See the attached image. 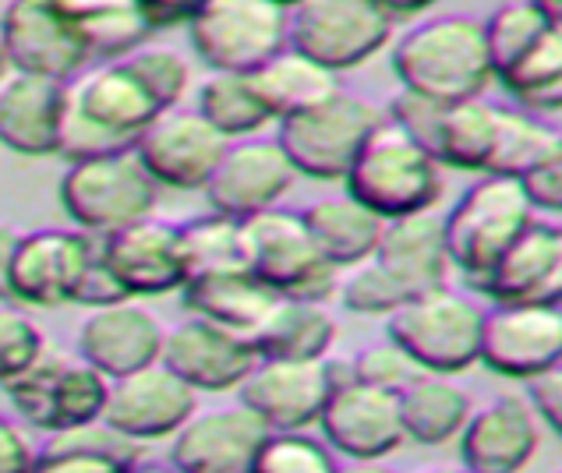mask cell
I'll return each mask as SVG.
<instances>
[{
  "instance_id": "obj_1",
  "label": "cell",
  "mask_w": 562,
  "mask_h": 473,
  "mask_svg": "<svg viewBox=\"0 0 562 473\" xmlns=\"http://www.w3.org/2000/svg\"><path fill=\"white\" fill-rule=\"evenodd\" d=\"M393 71L407 92L436 103H460L485 95L492 60L481 22L463 14H442L414 25L393 50Z\"/></svg>"
},
{
  "instance_id": "obj_2",
  "label": "cell",
  "mask_w": 562,
  "mask_h": 473,
  "mask_svg": "<svg viewBox=\"0 0 562 473\" xmlns=\"http://www.w3.org/2000/svg\"><path fill=\"white\" fill-rule=\"evenodd\" d=\"M344 184L350 199L372 209L379 219H396L439 202L442 170L439 159L422 149L404 127L382 117L350 159Z\"/></svg>"
},
{
  "instance_id": "obj_3",
  "label": "cell",
  "mask_w": 562,
  "mask_h": 473,
  "mask_svg": "<svg viewBox=\"0 0 562 473\" xmlns=\"http://www.w3.org/2000/svg\"><path fill=\"white\" fill-rule=\"evenodd\" d=\"M385 336L417 371L460 374L477 364L481 307L449 286H431L411 293L385 315Z\"/></svg>"
},
{
  "instance_id": "obj_4",
  "label": "cell",
  "mask_w": 562,
  "mask_h": 473,
  "mask_svg": "<svg viewBox=\"0 0 562 473\" xmlns=\"http://www.w3.org/2000/svg\"><path fill=\"white\" fill-rule=\"evenodd\" d=\"M240 226V262L262 280L272 293L297 301L326 304L336 297L340 269L323 262L315 244L301 223V212H286L280 205L237 219Z\"/></svg>"
},
{
  "instance_id": "obj_5",
  "label": "cell",
  "mask_w": 562,
  "mask_h": 473,
  "mask_svg": "<svg viewBox=\"0 0 562 473\" xmlns=\"http://www.w3.org/2000/svg\"><path fill=\"white\" fill-rule=\"evenodd\" d=\"M156 194L159 184L142 167L135 149L71 162L57 188L60 209L68 212V219L92 237H106L138 219H149L156 209Z\"/></svg>"
},
{
  "instance_id": "obj_6",
  "label": "cell",
  "mask_w": 562,
  "mask_h": 473,
  "mask_svg": "<svg viewBox=\"0 0 562 473\" xmlns=\"http://www.w3.org/2000/svg\"><path fill=\"white\" fill-rule=\"evenodd\" d=\"M531 219L535 209L527 205L520 184L513 177L485 173L442 216L449 266H457L471 283H477Z\"/></svg>"
},
{
  "instance_id": "obj_7",
  "label": "cell",
  "mask_w": 562,
  "mask_h": 473,
  "mask_svg": "<svg viewBox=\"0 0 562 473\" xmlns=\"http://www.w3.org/2000/svg\"><path fill=\"white\" fill-rule=\"evenodd\" d=\"M0 388L25 424L54 435L100 420L110 379L82 357H60L46 347L22 374H14Z\"/></svg>"
},
{
  "instance_id": "obj_8",
  "label": "cell",
  "mask_w": 562,
  "mask_h": 473,
  "mask_svg": "<svg viewBox=\"0 0 562 473\" xmlns=\"http://www.w3.org/2000/svg\"><path fill=\"white\" fill-rule=\"evenodd\" d=\"M382 117L385 110L372 100L340 89L315 110L283 117L277 142L297 173L315 177V181H344L350 159Z\"/></svg>"
},
{
  "instance_id": "obj_9",
  "label": "cell",
  "mask_w": 562,
  "mask_h": 473,
  "mask_svg": "<svg viewBox=\"0 0 562 473\" xmlns=\"http://www.w3.org/2000/svg\"><path fill=\"white\" fill-rule=\"evenodd\" d=\"M393 19L375 0H301L286 11V46L329 71H350L382 50Z\"/></svg>"
},
{
  "instance_id": "obj_10",
  "label": "cell",
  "mask_w": 562,
  "mask_h": 473,
  "mask_svg": "<svg viewBox=\"0 0 562 473\" xmlns=\"http://www.w3.org/2000/svg\"><path fill=\"white\" fill-rule=\"evenodd\" d=\"M188 32L213 71L251 75L286 46V8L272 0H202Z\"/></svg>"
},
{
  "instance_id": "obj_11",
  "label": "cell",
  "mask_w": 562,
  "mask_h": 473,
  "mask_svg": "<svg viewBox=\"0 0 562 473\" xmlns=\"http://www.w3.org/2000/svg\"><path fill=\"white\" fill-rule=\"evenodd\" d=\"M95 258V237L64 226H40L19 234L11 258V301L25 307H60L75 304Z\"/></svg>"
},
{
  "instance_id": "obj_12",
  "label": "cell",
  "mask_w": 562,
  "mask_h": 473,
  "mask_svg": "<svg viewBox=\"0 0 562 473\" xmlns=\"http://www.w3.org/2000/svg\"><path fill=\"white\" fill-rule=\"evenodd\" d=\"M132 149L159 188L202 191L227 149V138L199 110L167 106L142 127Z\"/></svg>"
},
{
  "instance_id": "obj_13",
  "label": "cell",
  "mask_w": 562,
  "mask_h": 473,
  "mask_svg": "<svg viewBox=\"0 0 562 473\" xmlns=\"http://www.w3.org/2000/svg\"><path fill=\"white\" fill-rule=\"evenodd\" d=\"M477 361L503 379H535L562 361L559 304H495L481 312Z\"/></svg>"
},
{
  "instance_id": "obj_14",
  "label": "cell",
  "mask_w": 562,
  "mask_h": 473,
  "mask_svg": "<svg viewBox=\"0 0 562 473\" xmlns=\"http://www.w3.org/2000/svg\"><path fill=\"white\" fill-rule=\"evenodd\" d=\"M103 269L114 275L124 297H164L188 280L181 226L167 219H138L124 230L95 237Z\"/></svg>"
},
{
  "instance_id": "obj_15",
  "label": "cell",
  "mask_w": 562,
  "mask_h": 473,
  "mask_svg": "<svg viewBox=\"0 0 562 473\" xmlns=\"http://www.w3.org/2000/svg\"><path fill=\"white\" fill-rule=\"evenodd\" d=\"M0 43L11 71L54 81H71L92 60L57 0H8L0 14Z\"/></svg>"
},
{
  "instance_id": "obj_16",
  "label": "cell",
  "mask_w": 562,
  "mask_h": 473,
  "mask_svg": "<svg viewBox=\"0 0 562 473\" xmlns=\"http://www.w3.org/2000/svg\"><path fill=\"white\" fill-rule=\"evenodd\" d=\"M199 410V393L184 385L167 364H146L121 379H110L106 403H103V424L114 431L135 438V442H159L173 438L181 424Z\"/></svg>"
},
{
  "instance_id": "obj_17",
  "label": "cell",
  "mask_w": 562,
  "mask_h": 473,
  "mask_svg": "<svg viewBox=\"0 0 562 473\" xmlns=\"http://www.w3.org/2000/svg\"><path fill=\"white\" fill-rule=\"evenodd\" d=\"M297 170L280 149L277 138H237L227 142L216 170L205 181V199L213 212L231 219H245L255 212L280 205V199L294 188Z\"/></svg>"
},
{
  "instance_id": "obj_18",
  "label": "cell",
  "mask_w": 562,
  "mask_h": 473,
  "mask_svg": "<svg viewBox=\"0 0 562 473\" xmlns=\"http://www.w3.org/2000/svg\"><path fill=\"white\" fill-rule=\"evenodd\" d=\"M269 428L245 403L195 410L170 446L173 473H248Z\"/></svg>"
},
{
  "instance_id": "obj_19",
  "label": "cell",
  "mask_w": 562,
  "mask_h": 473,
  "mask_svg": "<svg viewBox=\"0 0 562 473\" xmlns=\"http://www.w3.org/2000/svg\"><path fill=\"white\" fill-rule=\"evenodd\" d=\"M329 399V379L318 361H277L259 357L248 379L237 385V403H245L269 431H304L318 424Z\"/></svg>"
},
{
  "instance_id": "obj_20",
  "label": "cell",
  "mask_w": 562,
  "mask_h": 473,
  "mask_svg": "<svg viewBox=\"0 0 562 473\" xmlns=\"http://www.w3.org/2000/svg\"><path fill=\"white\" fill-rule=\"evenodd\" d=\"M318 428H323L326 446L347 460H385L407 442L396 393L364 382H347L329 393L318 414Z\"/></svg>"
},
{
  "instance_id": "obj_21",
  "label": "cell",
  "mask_w": 562,
  "mask_h": 473,
  "mask_svg": "<svg viewBox=\"0 0 562 473\" xmlns=\"http://www.w3.org/2000/svg\"><path fill=\"white\" fill-rule=\"evenodd\" d=\"M255 350L245 336L220 329L213 322L188 318L164 336L159 364H167L195 393H227L248 379Z\"/></svg>"
},
{
  "instance_id": "obj_22",
  "label": "cell",
  "mask_w": 562,
  "mask_h": 473,
  "mask_svg": "<svg viewBox=\"0 0 562 473\" xmlns=\"http://www.w3.org/2000/svg\"><path fill=\"white\" fill-rule=\"evenodd\" d=\"M167 329L138 301H117L106 307H89L78 325V357L106 379H121L159 361Z\"/></svg>"
},
{
  "instance_id": "obj_23",
  "label": "cell",
  "mask_w": 562,
  "mask_h": 473,
  "mask_svg": "<svg viewBox=\"0 0 562 473\" xmlns=\"http://www.w3.org/2000/svg\"><path fill=\"white\" fill-rule=\"evenodd\" d=\"M474 286L485 290L495 304H559L562 230L535 216Z\"/></svg>"
},
{
  "instance_id": "obj_24",
  "label": "cell",
  "mask_w": 562,
  "mask_h": 473,
  "mask_svg": "<svg viewBox=\"0 0 562 473\" xmlns=\"http://www.w3.org/2000/svg\"><path fill=\"white\" fill-rule=\"evenodd\" d=\"M541 420L524 399L499 396L471 410L460 438V466L471 473H520L541 449Z\"/></svg>"
},
{
  "instance_id": "obj_25",
  "label": "cell",
  "mask_w": 562,
  "mask_h": 473,
  "mask_svg": "<svg viewBox=\"0 0 562 473\" xmlns=\"http://www.w3.org/2000/svg\"><path fill=\"white\" fill-rule=\"evenodd\" d=\"M68 106L78 117L100 127V132L127 145H135L142 127L164 110L124 57L103 64V68H86L82 75H75L68 81Z\"/></svg>"
},
{
  "instance_id": "obj_26",
  "label": "cell",
  "mask_w": 562,
  "mask_h": 473,
  "mask_svg": "<svg viewBox=\"0 0 562 473\" xmlns=\"http://www.w3.org/2000/svg\"><path fill=\"white\" fill-rule=\"evenodd\" d=\"M64 89L68 81L8 71V78L0 81V145L25 159L54 156Z\"/></svg>"
},
{
  "instance_id": "obj_27",
  "label": "cell",
  "mask_w": 562,
  "mask_h": 473,
  "mask_svg": "<svg viewBox=\"0 0 562 473\" xmlns=\"http://www.w3.org/2000/svg\"><path fill=\"white\" fill-rule=\"evenodd\" d=\"M372 258L407 290V297L431 286H446V275L453 269L446 251L442 216L431 209L385 219Z\"/></svg>"
},
{
  "instance_id": "obj_28",
  "label": "cell",
  "mask_w": 562,
  "mask_h": 473,
  "mask_svg": "<svg viewBox=\"0 0 562 473\" xmlns=\"http://www.w3.org/2000/svg\"><path fill=\"white\" fill-rule=\"evenodd\" d=\"M272 297H277V293L262 280H255L245 266L195 272L181 283V301L191 312V318L213 322L220 329L237 333L245 339L255 329V322L266 315Z\"/></svg>"
},
{
  "instance_id": "obj_29",
  "label": "cell",
  "mask_w": 562,
  "mask_h": 473,
  "mask_svg": "<svg viewBox=\"0 0 562 473\" xmlns=\"http://www.w3.org/2000/svg\"><path fill=\"white\" fill-rule=\"evenodd\" d=\"M149 460V446L114 431L103 420L54 431L32 455L29 473H124Z\"/></svg>"
},
{
  "instance_id": "obj_30",
  "label": "cell",
  "mask_w": 562,
  "mask_h": 473,
  "mask_svg": "<svg viewBox=\"0 0 562 473\" xmlns=\"http://www.w3.org/2000/svg\"><path fill=\"white\" fill-rule=\"evenodd\" d=\"M336 339V322L326 304L297 301L277 293L266 315L255 322L248 342L255 357H277V361H318Z\"/></svg>"
},
{
  "instance_id": "obj_31",
  "label": "cell",
  "mask_w": 562,
  "mask_h": 473,
  "mask_svg": "<svg viewBox=\"0 0 562 473\" xmlns=\"http://www.w3.org/2000/svg\"><path fill=\"white\" fill-rule=\"evenodd\" d=\"M301 223L308 230L318 258L340 272L375 255V244L385 226V219H379L372 209H364L350 194L315 199L312 205L301 209Z\"/></svg>"
},
{
  "instance_id": "obj_32",
  "label": "cell",
  "mask_w": 562,
  "mask_h": 473,
  "mask_svg": "<svg viewBox=\"0 0 562 473\" xmlns=\"http://www.w3.org/2000/svg\"><path fill=\"white\" fill-rule=\"evenodd\" d=\"M400 424L404 438L417 446H446L463 431L474 403L468 388L453 382V374H428L417 371L414 379L396 393Z\"/></svg>"
},
{
  "instance_id": "obj_33",
  "label": "cell",
  "mask_w": 562,
  "mask_h": 473,
  "mask_svg": "<svg viewBox=\"0 0 562 473\" xmlns=\"http://www.w3.org/2000/svg\"><path fill=\"white\" fill-rule=\"evenodd\" d=\"M248 78L272 121L297 117V113L315 110L318 103H326L340 92V75L315 64L312 57L291 50V46L272 54Z\"/></svg>"
},
{
  "instance_id": "obj_34",
  "label": "cell",
  "mask_w": 562,
  "mask_h": 473,
  "mask_svg": "<svg viewBox=\"0 0 562 473\" xmlns=\"http://www.w3.org/2000/svg\"><path fill=\"white\" fill-rule=\"evenodd\" d=\"M89 57H127L149 40V19L138 0H57Z\"/></svg>"
},
{
  "instance_id": "obj_35",
  "label": "cell",
  "mask_w": 562,
  "mask_h": 473,
  "mask_svg": "<svg viewBox=\"0 0 562 473\" xmlns=\"http://www.w3.org/2000/svg\"><path fill=\"white\" fill-rule=\"evenodd\" d=\"M552 159H562V138L552 124H544L527 110L495 106V138L485 173H499L517 181L527 170Z\"/></svg>"
},
{
  "instance_id": "obj_36",
  "label": "cell",
  "mask_w": 562,
  "mask_h": 473,
  "mask_svg": "<svg viewBox=\"0 0 562 473\" xmlns=\"http://www.w3.org/2000/svg\"><path fill=\"white\" fill-rule=\"evenodd\" d=\"M492 138H495V103H488L485 95L446 103L439 113L431 156L439 159V167L446 162V167L457 170L485 173L492 156Z\"/></svg>"
},
{
  "instance_id": "obj_37",
  "label": "cell",
  "mask_w": 562,
  "mask_h": 473,
  "mask_svg": "<svg viewBox=\"0 0 562 473\" xmlns=\"http://www.w3.org/2000/svg\"><path fill=\"white\" fill-rule=\"evenodd\" d=\"M195 103H199L195 110L227 142L259 135L272 121L262 100L251 89V78L234 71H209L195 89Z\"/></svg>"
},
{
  "instance_id": "obj_38",
  "label": "cell",
  "mask_w": 562,
  "mask_h": 473,
  "mask_svg": "<svg viewBox=\"0 0 562 473\" xmlns=\"http://www.w3.org/2000/svg\"><path fill=\"white\" fill-rule=\"evenodd\" d=\"M559 29V14H552L538 0H517V4H503L488 22H481L485 32V50L492 60V78L503 75L509 64H517L544 32Z\"/></svg>"
},
{
  "instance_id": "obj_39",
  "label": "cell",
  "mask_w": 562,
  "mask_h": 473,
  "mask_svg": "<svg viewBox=\"0 0 562 473\" xmlns=\"http://www.w3.org/2000/svg\"><path fill=\"white\" fill-rule=\"evenodd\" d=\"M495 78H499L527 110H535V113L559 110L562 103V29L544 32L531 50Z\"/></svg>"
},
{
  "instance_id": "obj_40",
  "label": "cell",
  "mask_w": 562,
  "mask_h": 473,
  "mask_svg": "<svg viewBox=\"0 0 562 473\" xmlns=\"http://www.w3.org/2000/svg\"><path fill=\"white\" fill-rule=\"evenodd\" d=\"M181 244L188 258V275L245 266L240 262V226L237 219L209 209L205 216H195L181 226Z\"/></svg>"
},
{
  "instance_id": "obj_41",
  "label": "cell",
  "mask_w": 562,
  "mask_h": 473,
  "mask_svg": "<svg viewBox=\"0 0 562 473\" xmlns=\"http://www.w3.org/2000/svg\"><path fill=\"white\" fill-rule=\"evenodd\" d=\"M248 473H336V455L315 435L269 431Z\"/></svg>"
},
{
  "instance_id": "obj_42",
  "label": "cell",
  "mask_w": 562,
  "mask_h": 473,
  "mask_svg": "<svg viewBox=\"0 0 562 473\" xmlns=\"http://www.w3.org/2000/svg\"><path fill=\"white\" fill-rule=\"evenodd\" d=\"M336 297L355 315H390L393 307L407 297V290L400 286L375 258H364V262L350 266V272L340 275Z\"/></svg>"
},
{
  "instance_id": "obj_43",
  "label": "cell",
  "mask_w": 562,
  "mask_h": 473,
  "mask_svg": "<svg viewBox=\"0 0 562 473\" xmlns=\"http://www.w3.org/2000/svg\"><path fill=\"white\" fill-rule=\"evenodd\" d=\"M132 71L146 81V89L156 95L159 106H178L188 92V64L181 54L167 50V46H138L135 54L124 57Z\"/></svg>"
},
{
  "instance_id": "obj_44",
  "label": "cell",
  "mask_w": 562,
  "mask_h": 473,
  "mask_svg": "<svg viewBox=\"0 0 562 473\" xmlns=\"http://www.w3.org/2000/svg\"><path fill=\"white\" fill-rule=\"evenodd\" d=\"M46 350L40 325L11 304H0V385L22 374Z\"/></svg>"
},
{
  "instance_id": "obj_45",
  "label": "cell",
  "mask_w": 562,
  "mask_h": 473,
  "mask_svg": "<svg viewBox=\"0 0 562 473\" xmlns=\"http://www.w3.org/2000/svg\"><path fill=\"white\" fill-rule=\"evenodd\" d=\"M350 368H355V382L375 385V388H390V393H400L417 368L411 364V357L393 347V342H379V347H364L350 357Z\"/></svg>"
},
{
  "instance_id": "obj_46",
  "label": "cell",
  "mask_w": 562,
  "mask_h": 473,
  "mask_svg": "<svg viewBox=\"0 0 562 473\" xmlns=\"http://www.w3.org/2000/svg\"><path fill=\"white\" fill-rule=\"evenodd\" d=\"M527 406L535 410L544 431L559 435V428H562V371H559V364L538 371L535 379H527Z\"/></svg>"
},
{
  "instance_id": "obj_47",
  "label": "cell",
  "mask_w": 562,
  "mask_h": 473,
  "mask_svg": "<svg viewBox=\"0 0 562 473\" xmlns=\"http://www.w3.org/2000/svg\"><path fill=\"white\" fill-rule=\"evenodd\" d=\"M517 184L531 209L559 212L562 209V159L541 162V167L527 170L524 177H517Z\"/></svg>"
},
{
  "instance_id": "obj_48",
  "label": "cell",
  "mask_w": 562,
  "mask_h": 473,
  "mask_svg": "<svg viewBox=\"0 0 562 473\" xmlns=\"http://www.w3.org/2000/svg\"><path fill=\"white\" fill-rule=\"evenodd\" d=\"M32 455H36V449L29 446L19 424L0 417V473H29Z\"/></svg>"
},
{
  "instance_id": "obj_49",
  "label": "cell",
  "mask_w": 562,
  "mask_h": 473,
  "mask_svg": "<svg viewBox=\"0 0 562 473\" xmlns=\"http://www.w3.org/2000/svg\"><path fill=\"white\" fill-rule=\"evenodd\" d=\"M142 14L149 19L153 29H164V25H188L191 14L202 8V0H138Z\"/></svg>"
},
{
  "instance_id": "obj_50",
  "label": "cell",
  "mask_w": 562,
  "mask_h": 473,
  "mask_svg": "<svg viewBox=\"0 0 562 473\" xmlns=\"http://www.w3.org/2000/svg\"><path fill=\"white\" fill-rule=\"evenodd\" d=\"M19 234L11 223H0V304H11V258L19 248Z\"/></svg>"
},
{
  "instance_id": "obj_51",
  "label": "cell",
  "mask_w": 562,
  "mask_h": 473,
  "mask_svg": "<svg viewBox=\"0 0 562 473\" xmlns=\"http://www.w3.org/2000/svg\"><path fill=\"white\" fill-rule=\"evenodd\" d=\"M375 4L390 14V19H411L417 11H428L436 0H375Z\"/></svg>"
},
{
  "instance_id": "obj_52",
  "label": "cell",
  "mask_w": 562,
  "mask_h": 473,
  "mask_svg": "<svg viewBox=\"0 0 562 473\" xmlns=\"http://www.w3.org/2000/svg\"><path fill=\"white\" fill-rule=\"evenodd\" d=\"M336 473H400V470L385 466L382 460H350V463H336Z\"/></svg>"
},
{
  "instance_id": "obj_53",
  "label": "cell",
  "mask_w": 562,
  "mask_h": 473,
  "mask_svg": "<svg viewBox=\"0 0 562 473\" xmlns=\"http://www.w3.org/2000/svg\"><path fill=\"white\" fill-rule=\"evenodd\" d=\"M127 473H173L170 466H156V463H138V466H132V470H127Z\"/></svg>"
},
{
  "instance_id": "obj_54",
  "label": "cell",
  "mask_w": 562,
  "mask_h": 473,
  "mask_svg": "<svg viewBox=\"0 0 562 473\" xmlns=\"http://www.w3.org/2000/svg\"><path fill=\"white\" fill-rule=\"evenodd\" d=\"M8 71H11V68H8V57H4V43H0V81L8 78Z\"/></svg>"
},
{
  "instance_id": "obj_55",
  "label": "cell",
  "mask_w": 562,
  "mask_h": 473,
  "mask_svg": "<svg viewBox=\"0 0 562 473\" xmlns=\"http://www.w3.org/2000/svg\"><path fill=\"white\" fill-rule=\"evenodd\" d=\"M425 473H471L468 466H449V470H425Z\"/></svg>"
},
{
  "instance_id": "obj_56",
  "label": "cell",
  "mask_w": 562,
  "mask_h": 473,
  "mask_svg": "<svg viewBox=\"0 0 562 473\" xmlns=\"http://www.w3.org/2000/svg\"><path fill=\"white\" fill-rule=\"evenodd\" d=\"M538 4H544L552 14H559V4H562V0H538Z\"/></svg>"
},
{
  "instance_id": "obj_57",
  "label": "cell",
  "mask_w": 562,
  "mask_h": 473,
  "mask_svg": "<svg viewBox=\"0 0 562 473\" xmlns=\"http://www.w3.org/2000/svg\"><path fill=\"white\" fill-rule=\"evenodd\" d=\"M272 4H280V8H286V11H291L294 4H301V0H272Z\"/></svg>"
}]
</instances>
